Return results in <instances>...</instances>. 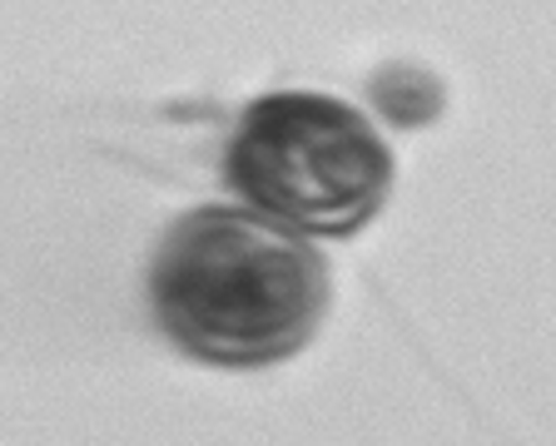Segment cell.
<instances>
[{
    "mask_svg": "<svg viewBox=\"0 0 556 446\" xmlns=\"http://www.w3.org/2000/svg\"><path fill=\"white\" fill-rule=\"evenodd\" d=\"M150 303L169 343L214 367L293 357L324 322L328 268L303 233L249 204H199L164 233Z\"/></svg>",
    "mask_w": 556,
    "mask_h": 446,
    "instance_id": "6da1fadb",
    "label": "cell"
},
{
    "mask_svg": "<svg viewBox=\"0 0 556 446\" xmlns=\"http://www.w3.org/2000/svg\"><path fill=\"white\" fill-rule=\"evenodd\" d=\"M224 179L258 214L303 239H348L393 189V149L358 104L333 94H264L229 135Z\"/></svg>",
    "mask_w": 556,
    "mask_h": 446,
    "instance_id": "7a4b0ae2",
    "label": "cell"
},
{
    "mask_svg": "<svg viewBox=\"0 0 556 446\" xmlns=\"http://www.w3.org/2000/svg\"><path fill=\"white\" fill-rule=\"evenodd\" d=\"M372 104L388 125H428V119L442 115V85L432 80L428 69H413V65H393L382 69L372 80Z\"/></svg>",
    "mask_w": 556,
    "mask_h": 446,
    "instance_id": "3957f363",
    "label": "cell"
}]
</instances>
